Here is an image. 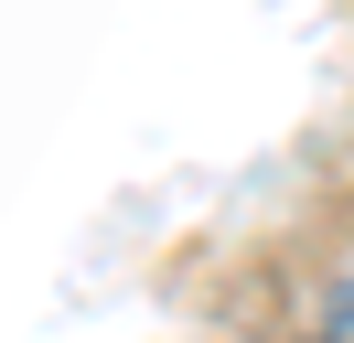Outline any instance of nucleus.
<instances>
[{
  "mask_svg": "<svg viewBox=\"0 0 354 343\" xmlns=\"http://www.w3.org/2000/svg\"><path fill=\"white\" fill-rule=\"evenodd\" d=\"M333 343H354V279H333Z\"/></svg>",
  "mask_w": 354,
  "mask_h": 343,
  "instance_id": "obj_1",
  "label": "nucleus"
},
{
  "mask_svg": "<svg viewBox=\"0 0 354 343\" xmlns=\"http://www.w3.org/2000/svg\"><path fill=\"white\" fill-rule=\"evenodd\" d=\"M311 343H333V333H311Z\"/></svg>",
  "mask_w": 354,
  "mask_h": 343,
  "instance_id": "obj_2",
  "label": "nucleus"
}]
</instances>
